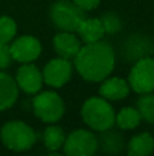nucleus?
Returning a JSON list of instances; mask_svg holds the SVG:
<instances>
[{"mask_svg": "<svg viewBox=\"0 0 154 156\" xmlns=\"http://www.w3.org/2000/svg\"><path fill=\"white\" fill-rule=\"evenodd\" d=\"M116 56L111 44L100 40L81 47L74 58V66L78 74L89 82H101L111 76L115 69Z\"/></svg>", "mask_w": 154, "mask_h": 156, "instance_id": "1", "label": "nucleus"}, {"mask_svg": "<svg viewBox=\"0 0 154 156\" xmlns=\"http://www.w3.org/2000/svg\"><path fill=\"white\" fill-rule=\"evenodd\" d=\"M81 115L85 125H87L92 130L104 132L113 127L116 112L106 99L101 96H94L83 103Z\"/></svg>", "mask_w": 154, "mask_h": 156, "instance_id": "2", "label": "nucleus"}, {"mask_svg": "<svg viewBox=\"0 0 154 156\" xmlns=\"http://www.w3.org/2000/svg\"><path fill=\"white\" fill-rule=\"evenodd\" d=\"M0 140L10 151L23 152L34 145L37 134L23 121H8L0 129Z\"/></svg>", "mask_w": 154, "mask_h": 156, "instance_id": "3", "label": "nucleus"}, {"mask_svg": "<svg viewBox=\"0 0 154 156\" xmlns=\"http://www.w3.org/2000/svg\"><path fill=\"white\" fill-rule=\"evenodd\" d=\"M33 110L40 121L45 123H56L64 115L65 105L56 92L40 90L33 99Z\"/></svg>", "mask_w": 154, "mask_h": 156, "instance_id": "4", "label": "nucleus"}, {"mask_svg": "<svg viewBox=\"0 0 154 156\" xmlns=\"http://www.w3.org/2000/svg\"><path fill=\"white\" fill-rule=\"evenodd\" d=\"M53 25L63 32H76L79 23L85 18V11L68 0H60L51 8Z\"/></svg>", "mask_w": 154, "mask_h": 156, "instance_id": "5", "label": "nucleus"}, {"mask_svg": "<svg viewBox=\"0 0 154 156\" xmlns=\"http://www.w3.org/2000/svg\"><path fill=\"white\" fill-rule=\"evenodd\" d=\"M131 90L139 94L154 92V58H141L132 66L128 74Z\"/></svg>", "mask_w": 154, "mask_h": 156, "instance_id": "6", "label": "nucleus"}, {"mask_svg": "<svg viewBox=\"0 0 154 156\" xmlns=\"http://www.w3.org/2000/svg\"><path fill=\"white\" fill-rule=\"evenodd\" d=\"M98 149V138L90 130L76 129L65 136L63 151L70 156H92Z\"/></svg>", "mask_w": 154, "mask_h": 156, "instance_id": "7", "label": "nucleus"}, {"mask_svg": "<svg viewBox=\"0 0 154 156\" xmlns=\"http://www.w3.org/2000/svg\"><path fill=\"white\" fill-rule=\"evenodd\" d=\"M72 63L68 59L63 58H55L51 59L45 65L42 70L44 83H46L51 88H62L64 86L72 77Z\"/></svg>", "mask_w": 154, "mask_h": 156, "instance_id": "8", "label": "nucleus"}, {"mask_svg": "<svg viewBox=\"0 0 154 156\" xmlns=\"http://www.w3.org/2000/svg\"><path fill=\"white\" fill-rule=\"evenodd\" d=\"M10 51L12 60H16L19 63H33L40 58L42 47L34 36L25 34L11 41Z\"/></svg>", "mask_w": 154, "mask_h": 156, "instance_id": "9", "label": "nucleus"}, {"mask_svg": "<svg viewBox=\"0 0 154 156\" xmlns=\"http://www.w3.org/2000/svg\"><path fill=\"white\" fill-rule=\"evenodd\" d=\"M15 82L19 90H23L27 94H35L42 89L44 78L42 71L33 63H22L16 70Z\"/></svg>", "mask_w": 154, "mask_h": 156, "instance_id": "10", "label": "nucleus"}, {"mask_svg": "<svg viewBox=\"0 0 154 156\" xmlns=\"http://www.w3.org/2000/svg\"><path fill=\"white\" fill-rule=\"evenodd\" d=\"M81 47V38L75 34V32L60 30V33H57L53 37V49L57 56L63 58V59L74 60V58L78 55Z\"/></svg>", "mask_w": 154, "mask_h": 156, "instance_id": "11", "label": "nucleus"}, {"mask_svg": "<svg viewBox=\"0 0 154 156\" xmlns=\"http://www.w3.org/2000/svg\"><path fill=\"white\" fill-rule=\"evenodd\" d=\"M131 88L127 80L120 77H106L101 81L100 94L108 101H119L128 96Z\"/></svg>", "mask_w": 154, "mask_h": 156, "instance_id": "12", "label": "nucleus"}, {"mask_svg": "<svg viewBox=\"0 0 154 156\" xmlns=\"http://www.w3.org/2000/svg\"><path fill=\"white\" fill-rule=\"evenodd\" d=\"M19 96V88L15 78L0 70V111L11 108Z\"/></svg>", "mask_w": 154, "mask_h": 156, "instance_id": "13", "label": "nucleus"}, {"mask_svg": "<svg viewBox=\"0 0 154 156\" xmlns=\"http://www.w3.org/2000/svg\"><path fill=\"white\" fill-rule=\"evenodd\" d=\"M75 33L79 36V38L85 44L100 41L105 36V30H104L101 19L100 18H86V16L82 19V22L79 23Z\"/></svg>", "mask_w": 154, "mask_h": 156, "instance_id": "14", "label": "nucleus"}, {"mask_svg": "<svg viewBox=\"0 0 154 156\" xmlns=\"http://www.w3.org/2000/svg\"><path fill=\"white\" fill-rule=\"evenodd\" d=\"M127 154L130 156H147L154 152V137L150 133H139L134 136L127 145Z\"/></svg>", "mask_w": 154, "mask_h": 156, "instance_id": "15", "label": "nucleus"}, {"mask_svg": "<svg viewBox=\"0 0 154 156\" xmlns=\"http://www.w3.org/2000/svg\"><path fill=\"white\" fill-rule=\"evenodd\" d=\"M100 133H101V137L98 138V147H101L104 149V152L116 155V154H120L124 149L126 147L124 138H123V136L119 132L112 130L111 127V129L104 130V132H100Z\"/></svg>", "mask_w": 154, "mask_h": 156, "instance_id": "16", "label": "nucleus"}, {"mask_svg": "<svg viewBox=\"0 0 154 156\" xmlns=\"http://www.w3.org/2000/svg\"><path fill=\"white\" fill-rule=\"evenodd\" d=\"M142 122V116L138 108L124 107L115 115V125L120 130H132L138 127Z\"/></svg>", "mask_w": 154, "mask_h": 156, "instance_id": "17", "label": "nucleus"}, {"mask_svg": "<svg viewBox=\"0 0 154 156\" xmlns=\"http://www.w3.org/2000/svg\"><path fill=\"white\" fill-rule=\"evenodd\" d=\"M42 141L49 152H56L63 148L65 141V133L57 125H49L42 133Z\"/></svg>", "mask_w": 154, "mask_h": 156, "instance_id": "18", "label": "nucleus"}, {"mask_svg": "<svg viewBox=\"0 0 154 156\" xmlns=\"http://www.w3.org/2000/svg\"><path fill=\"white\" fill-rule=\"evenodd\" d=\"M138 108L139 114L142 116V121L147 122L150 125H154V93H143L138 100Z\"/></svg>", "mask_w": 154, "mask_h": 156, "instance_id": "19", "label": "nucleus"}, {"mask_svg": "<svg viewBox=\"0 0 154 156\" xmlns=\"http://www.w3.org/2000/svg\"><path fill=\"white\" fill-rule=\"evenodd\" d=\"M16 36V22L11 16H0V41L10 44Z\"/></svg>", "mask_w": 154, "mask_h": 156, "instance_id": "20", "label": "nucleus"}, {"mask_svg": "<svg viewBox=\"0 0 154 156\" xmlns=\"http://www.w3.org/2000/svg\"><path fill=\"white\" fill-rule=\"evenodd\" d=\"M100 19H101V22H102V26H104L105 33H109V34L117 33L123 26L120 18L113 12H108L106 15H104L102 18H100Z\"/></svg>", "mask_w": 154, "mask_h": 156, "instance_id": "21", "label": "nucleus"}, {"mask_svg": "<svg viewBox=\"0 0 154 156\" xmlns=\"http://www.w3.org/2000/svg\"><path fill=\"white\" fill-rule=\"evenodd\" d=\"M11 62H12V56L10 51V44L0 41V70L10 67Z\"/></svg>", "mask_w": 154, "mask_h": 156, "instance_id": "22", "label": "nucleus"}, {"mask_svg": "<svg viewBox=\"0 0 154 156\" xmlns=\"http://www.w3.org/2000/svg\"><path fill=\"white\" fill-rule=\"evenodd\" d=\"M74 4H76L81 10L83 11H92L100 5L101 0H71Z\"/></svg>", "mask_w": 154, "mask_h": 156, "instance_id": "23", "label": "nucleus"}]
</instances>
